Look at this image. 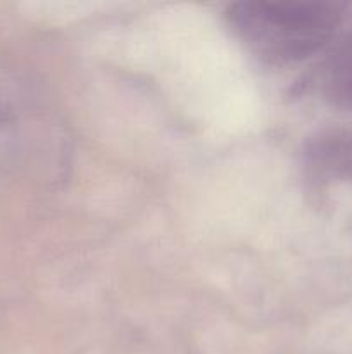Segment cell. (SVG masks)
<instances>
[{"mask_svg": "<svg viewBox=\"0 0 352 354\" xmlns=\"http://www.w3.org/2000/svg\"><path fill=\"white\" fill-rule=\"evenodd\" d=\"M226 17L255 55L290 64L316 54L333 38L344 6L326 0H248L231 3Z\"/></svg>", "mask_w": 352, "mask_h": 354, "instance_id": "obj_1", "label": "cell"}, {"mask_svg": "<svg viewBox=\"0 0 352 354\" xmlns=\"http://www.w3.org/2000/svg\"><path fill=\"white\" fill-rule=\"evenodd\" d=\"M307 165L321 178L352 182V128L326 130L313 138Z\"/></svg>", "mask_w": 352, "mask_h": 354, "instance_id": "obj_2", "label": "cell"}, {"mask_svg": "<svg viewBox=\"0 0 352 354\" xmlns=\"http://www.w3.org/2000/svg\"><path fill=\"white\" fill-rule=\"evenodd\" d=\"M321 90L333 106L352 111V31L324 61Z\"/></svg>", "mask_w": 352, "mask_h": 354, "instance_id": "obj_3", "label": "cell"}]
</instances>
